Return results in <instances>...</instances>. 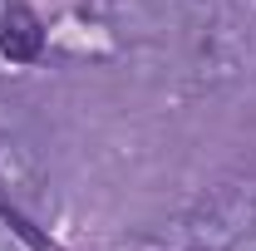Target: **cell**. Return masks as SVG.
I'll return each instance as SVG.
<instances>
[{
  "label": "cell",
  "instance_id": "cell-1",
  "mask_svg": "<svg viewBox=\"0 0 256 251\" xmlns=\"http://www.w3.org/2000/svg\"><path fill=\"white\" fill-rule=\"evenodd\" d=\"M0 50H5V60H15V64L40 60L44 30H40V20H34L30 5H10V10H5V20H0Z\"/></svg>",
  "mask_w": 256,
  "mask_h": 251
}]
</instances>
